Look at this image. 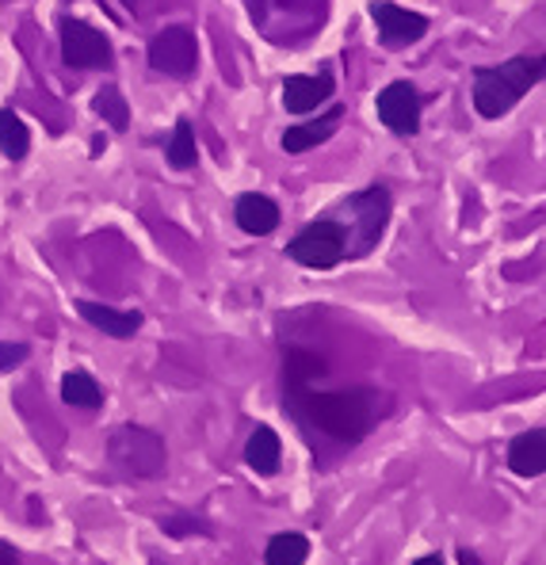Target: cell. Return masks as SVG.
<instances>
[{
  "label": "cell",
  "instance_id": "1",
  "mask_svg": "<svg viewBox=\"0 0 546 565\" xmlns=\"http://www.w3.org/2000/svg\"><path fill=\"white\" fill-rule=\"evenodd\" d=\"M283 405L298 424L321 431L333 444H360L378 428L394 409V397L375 386L352 390H313V382H283Z\"/></svg>",
  "mask_w": 546,
  "mask_h": 565
},
{
  "label": "cell",
  "instance_id": "2",
  "mask_svg": "<svg viewBox=\"0 0 546 565\" xmlns=\"http://www.w3.org/2000/svg\"><path fill=\"white\" fill-rule=\"evenodd\" d=\"M546 62L539 54H520L501 65H478L474 70V111L482 119H501L543 81Z\"/></svg>",
  "mask_w": 546,
  "mask_h": 565
},
{
  "label": "cell",
  "instance_id": "3",
  "mask_svg": "<svg viewBox=\"0 0 546 565\" xmlns=\"http://www.w3.org/2000/svg\"><path fill=\"white\" fill-rule=\"evenodd\" d=\"M390 211H394V199L383 184H371V188L355 191V195H347L344 203L336 206L333 218L344 226L347 260H363L371 248H378L386 226H390Z\"/></svg>",
  "mask_w": 546,
  "mask_h": 565
},
{
  "label": "cell",
  "instance_id": "4",
  "mask_svg": "<svg viewBox=\"0 0 546 565\" xmlns=\"http://www.w3.org/2000/svg\"><path fill=\"white\" fill-rule=\"evenodd\" d=\"M107 462L115 473H122L127 481H153L164 473L169 451H164V439L153 428L142 424H119L107 439Z\"/></svg>",
  "mask_w": 546,
  "mask_h": 565
},
{
  "label": "cell",
  "instance_id": "5",
  "mask_svg": "<svg viewBox=\"0 0 546 565\" xmlns=\"http://www.w3.org/2000/svg\"><path fill=\"white\" fill-rule=\"evenodd\" d=\"M287 256H291L295 264H302V268H310V271H333L336 264L347 260L344 226L333 218V214L310 222V226H302L291 237V245H287Z\"/></svg>",
  "mask_w": 546,
  "mask_h": 565
},
{
  "label": "cell",
  "instance_id": "6",
  "mask_svg": "<svg viewBox=\"0 0 546 565\" xmlns=\"http://www.w3.org/2000/svg\"><path fill=\"white\" fill-rule=\"evenodd\" d=\"M57 31H62V62L69 70H111L115 50L104 31H96L85 20H73V15H65Z\"/></svg>",
  "mask_w": 546,
  "mask_h": 565
},
{
  "label": "cell",
  "instance_id": "7",
  "mask_svg": "<svg viewBox=\"0 0 546 565\" xmlns=\"http://www.w3.org/2000/svg\"><path fill=\"white\" fill-rule=\"evenodd\" d=\"M149 65L164 77H192L199 65V46L188 28H161L149 39Z\"/></svg>",
  "mask_w": 546,
  "mask_h": 565
},
{
  "label": "cell",
  "instance_id": "8",
  "mask_svg": "<svg viewBox=\"0 0 546 565\" xmlns=\"http://www.w3.org/2000/svg\"><path fill=\"white\" fill-rule=\"evenodd\" d=\"M371 20H375L378 43L386 50H405L428 35V15L409 12V8L394 4V0H375L371 4Z\"/></svg>",
  "mask_w": 546,
  "mask_h": 565
},
{
  "label": "cell",
  "instance_id": "9",
  "mask_svg": "<svg viewBox=\"0 0 546 565\" xmlns=\"http://www.w3.org/2000/svg\"><path fill=\"white\" fill-rule=\"evenodd\" d=\"M378 122H383L390 135H417L420 130V93L409 81H390V85L378 93L375 99Z\"/></svg>",
  "mask_w": 546,
  "mask_h": 565
},
{
  "label": "cell",
  "instance_id": "10",
  "mask_svg": "<svg viewBox=\"0 0 546 565\" xmlns=\"http://www.w3.org/2000/svg\"><path fill=\"white\" fill-rule=\"evenodd\" d=\"M329 96H333V77H329V73H318V77H310V73H291V77L283 81V107L291 115L318 111Z\"/></svg>",
  "mask_w": 546,
  "mask_h": 565
},
{
  "label": "cell",
  "instance_id": "11",
  "mask_svg": "<svg viewBox=\"0 0 546 565\" xmlns=\"http://www.w3.org/2000/svg\"><path fill=\"white\" fill-rule=\"evenodd\" d=\"M234 218L248 237H268L279 230V218H283V214H279L276 199L260 195V191H245V195H237V203H234Z\"/></svg>",
  "mask_w": 546,
  "mask_h": 565
},
{
  "label": "cell",
  "instance_id": "12",
  "mask_svg": "<svg viewBox=\"0 0 546 565\" xmlns=\"http://www.w3.org/2000/svg\"><path fill=\"white\" fill-rule=\"evenodd\" d=\"M77 313L93 329H99L104 337H115V340H130L138 329H142V313L138 310H115V306L88 302V298H81L77 302Z\"/></svg>",
  "mask_w": 546,
  "mask_h": 565
},
{
  "label": "cell",
  "instance_id": "13",
  "mask_svg": "<svg viewBox=\"0 0 546 565\" xmlns=\"http://www.w3.org/2000/svg\"><path fill=\"white\" fill-rule=\"evenodd\" d=\"M341 119H344V107L333 104L325 115H318V119H306V122H298V127H287L283 149H287V153H310V149H318L321 141H329L336 135Z\"/></svg>",
  "mask_w": 546,
  "mask_h": 565
},
{
  "label": "cell",
  "instance_id": "14",
  "mask_svg": "<svg viewBox=\"0 0 546 565\" xmlns=\"http://www.w3.org/2000/svg\"><path fill=\"white\" fill-rule=\"evenodd\" d=\"M245 462L260 478H276L279 467H283V439H279V431L268 428V424H256L245 444Z\"/></svg>",
  "mask_w": 546,
  "mask_h": 565
},
{
  "label": "cell",
  "instance_id": "15",
  "mask_svg": "<svg viewBox=\"0 0 546 565\" xmlns=\"http://www.w3.org/2000/svg\"><path fill=\"white\" fill-rule=\"evenodd\" d=\"M508 470L516 473V478H543V470H546V431L543 428L520 431V436L512 439Z\"/></svg>",
  "mask_w": 546,
  "mask_h": 565
},
{
  "label": "cell",
  "instance_id": "16",
  "mask_svg": "<svg viewBox=\"0 0 546 565\" xmlns=\"http://www.w3.org/2000/svg\"><path fill=\"white\" fill-rule=\"evenodd\" d=\"M62 402L73 409H99L104 405V386L88 371H69L62 379Z\"/></svg>",
  "mask_w": 546,
  "mask_h": 565
},
{
  "label": "cell",
  "instance_id": "17",
  "mask_svg": "<svg viewBox=\"0 0 546 565\" xmlns=\"http://www.w3.org/2000/svg\"><path fill=\"white\" fill-rule=\"evenodd\" d=\"M306 558H310V539L302 531H279L268 539V551H264L268 565H302Z\"/></svg>",
  "mask_w": 546,
  "mask_h": 565
},
{
  "label": "cell",
  "instance_id": "18",
  "mask_svg": "<svg viewBox=\"0 0 546 565\" xmlns=\"http://www.w3.org/2000/svg\"><path fill=\"white\" fill-rule=\"evenodd\" d=\"M0 149H4L8 161H23L31 149V130L23 127V119L12 107H0Z\"/></svg>",
  "mask_w": 546,
  "mask_h": 565
},
{
  "label": "cell",
  "instance_id": "19",
  "mask_svg": "<svg viewBox=\"0 0 546 565\" xmlns=\"http://www.w3.org/2000/svg\"><path fill=\"white\" fill-rule=\"evenodd\" d=\"M93 111H96L99 119H104L111 130H127V127H130V104H127V96H122L115 85L96 88V96H93Z\"/></svg>",
  "mask_w": 546,
  "mask_h": 565
},
{
  "label": "cell",
  "instance_id": "20",
  "mask_svg": "<svg viewBox=\"0 0 546 565\" xmlns=\"http://www.w3.org/2000/svg\"><path fill=\"white\" fill-rule=\"evenodd\" d=\"M164 157H169V164H172V169H180V172L195 169L199 146H195L192 119H180L176 127H172V138H169V149H164Z\"/></svg>",
  "mask_w": 546,
  "mask_h": 565
},
{
  "label": "cell",
  "instance_id": "21",
  "mask_svg": "<svg viewBox=\"0 0 546 565\" xmlns=\"http://www.w3.org/2000/svg\"><path fill=\"white\" fill-rule=\"evenodd\" d=\"M161 531L169 539H188V535H211V523L203 516H195V512H169V516H161Z\"/></svg>",
  "mask_w": 546,
  "mask_h": 565
},
{
  "label": "cell",
  "instance_id": "22",
  "mask_svg": "<svg viewBox=\"0 0 546 565\" xmlns=\"http://www.w3.org/2000/svg\"><path fill=\"white\" fill-rule=\"evenodd\" d=\"M31 348L28 344H12V340H0V375L4 371H15L20 363H28Z\"/></svg>",
  "mask_w": 546,
  "mask_h": 565
},
{
  "label": "cell",
  "instance_id": "23",
  "mask_svg": "<svg viewBox=\"0 0 546 565\" xmlns=\"http://www.w3.org/2000/svg\"><path fill=\"white\" fill-rule=\"evenodd\" d=\"M0 565H20V551L12 543H4V539H0Z\"/></svg>",
  "mask_w": 546,
  "mask_h": 565
},
{
  "label": "cell",
  "instance_id": "24",
  "mask_svg": "<svg viewBox=\"0 0 546 565\" xmlns=\"http://www.w3.org/2000/svg\"><path fill=\"white\" fill-rule=\"evenodd\" d=\"M459 562H462V565H482V558H478L474 551H459Z\"/></svg>",
  "mask_w": 546,
  "mask_h": 565
},
{
  "label": "cell",
  "instance_id": "25",
  "mask_svg": "<svg viewBox=\"0 0 546 565\" xmlns=\"http://www.w3.org/2000/svg\"><path fill=\"white\" fill-rule=\"evenodd\" d=\"M413 565H443V558H440V554H425V558H417Z\"/></svg>",
  "mask_w": 546,
  "mask_h": 565
},
{
  "label": "cell",
  "instance_id": "26",
  "mask_svg": "<svg viewBox=\"0 0 546 565\" xmlns=\"http://www.w3.org/2000/svg\"><path fill=\"white\" fill-rule=\"evenodd\" d=\"M122 4H127V8H135V4H142V0H122Z\"/></svg>",
  "mask_w": 546,
  "mask_h": 565
}]
</instances>
